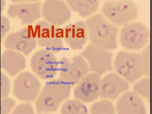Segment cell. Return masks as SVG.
Segmentation results:
<instances>
[{"label": "cell", "instance_id": "obj_9", "mask_svg": "<svg viewBox=\"0 0 152 114\" xmlns=\"http://www.w3.org/2000/svg\"><path fill=\"white\" fill-rule=\"evenodd\" d=\"M32 71L44 80H50L56 76L59 69V62L52 52L41 49L35 53L30 60Z\"/></svg>", "mask_w": 152, "mask_h": 114}, {"label": "cell", "instance_id": "obj_11", "mask_svg": "<svg viewBox=\"0 0 152 114\" xmlns=\"http://www.w3.org/2000/svg\"><path fill=\"white\" fill-rule=\"evenodd\" d=\"M36 38L33 27L28 26L8 35L4 42L6 49L19 52L28 56L37 47Z\"/></svg>", "mask_w": 152, "mask_h": 114}, {"label": "cell", "instance_id": "obj_23", "mask_svg": "<svg viewBox=\"0 0 152 114\" xmlns=\"http://www.w3.org/2000/svg\"><path fill=\"white\" fill-rule=\"evenodd\" d=\"M142 62L145 70V75L150 77L151 76V46L148 44L141 53Z\"/></svg>", "mask_w": 152, "mask_h": 114}, {"label": "cell", "instance_id": "obj_6", "mask_svg": "<svg viewBox=\"0 0 152 114\" xmlns=\"http://www.w3.org/2000/svg\"><path fill=\"white\" fill-rule=\"evenodd\" d=\"M150 38V30L146 25L134 22L124 26L120 31V41L125 49L137 50L146 46Z\"/></svg>", "mask_w": 152, "mask_h": 114}, {"label": "cell", "instance_id": "obj_1", "mask_svg": "<svg viewBox=\"0 0 152 114\" xmlns=\"http://www.w3.org/2000/svg\"><path fill=\"white\" fill-rule=\"evenodd\" d=\"M85 23L91 44L109 51L118 48V27L102 14L98 13L91 16Z\"/></svg>", "mask_w": 152, "mask_h": 114}, {"label": "cell", "instance_id": "obj_24", "mask_svg": "<svg viewBox=\"0 0 152 114\" xmlns=\"http://www.w3.org/2000/svg\"><path fill=\"white\" fill-rule=\"evenodd\" d=\"M11 88V83L8 77L2 72L1 73V98L8 97Z\"/></svg>", "mask_w": 152, "mask_h": 114}, {"label": "cell", "instance_id": "obj_22", "mask_svg": "<svg viewBox=\"0 0 152 114\" xmlns=\"http://www.w3.org/2000/svg\"><path fill=\"white\" fill-rule=\"evenodd\" d=\"M133 91L144 98L147 99L150 98V78L146 77L138 81L133 86Z\"/></svg>", "mask_w": 152, "mask_h": 114}, {"label": "cell", "instance_id": "obj_4", "mask_svg": "<svg viewBox=\"0 0 152 114\" xmlns=\"http://www.w3.org/2000/svg\"><path fill=\"white\" fill-rule=\"evenodd\" d=\"M114 65L116 72L129 83H134L145 75L141 53L119 52Z\"/></svg>", "mask_w": 152, "mask_h": 114}, {"label": "cell", "instance_id": "obj_18", "mask_svg": "<svg viewBox=\"0 0 152 114\" xmlns=\"http://www.w3.org/2000/svg\"><path fill=\"white\" fill-rule=\"evenodd\" d=\"M26 59L20 53L6 49L2 53L1 59V68L11 77L18 75L26 68Z\"/></svg>", "mask_w": 152, "mask_h": 114}, {"label": "cell", "instance_id": "obj_2", "mask_svg": "<svg viewBox=\"0 0 152 114\" xmlns=\"http://www.w3.org/2000/svg\"><path fill=\"white\" fill-rule=\"evenodd\" d=\"M72 86L60 79L48 80L37 98L35 107L38 114L56 111L60 104L70 96Z\"/></svg>", "mask_w": 152, "mask_h": 114}, {"label": "cell", "instance_id": "obj_21", "mask_svg": "<svg viewBox=\"0 0 152 114\" xmlns=\"http://www.w3.org/2000/svg\"><path fill=\"white\" fill-rule=\"evenodd\" d=\"M90 112L93 114H114L115 108L111 101L103 99L92 104Z\"/></svg>", "mask_w": 152, "mask_h": 114}, {"label": "cell", "instance_id": "obj_7", "mask_svg": "<svg viewBox=\"0 0 152 114\" xmlns=\"http://www.w3.org/2000/svg\"><path fill=\"white\" fill-rule=\"evenodd\" d=\"M59 79L71 86L77 85L90 72L88 64L81 56L71 59L62 57L59 62Z\"/></svg>", "mask_w": 152, "mask_h": 114}, {"label": "cell", "instance_id": "obj_14", "mask_svg": "<svg viewBox=\"0 0 152 114\" xmlns=\"http://www.w3.org/2000/svg\"><path fill=\"white\" fill-rule=\"evenodd\" d=\"M129 88V83L122 77L118 74L111 73L101 79L99 97L115 101Z\"/></svg>", "mask_w": 152, "mask_h": 114}, {"label": "cell", "instance_id": "obj_20", "mask_svg": "<svg viewBox=\"0 0 152 114\" xmlns=\"http://www.w3.org/2000/svg\"><path fill=\"white\" fill-rule=\"evenodd\" d=\"M61 113L63 114H88L86 105L82 101L77 99H71L66 101L61 107Z\"/></svg>", "mask_w": 152, "mask_h": 114}, {"label": "cell", "instance_id": "obj_26", "mask_svg": "<svg viewBox=\"0 0 152 114\" xmlns=\"http://www.w3.org/2000/svg\"><path fill=\"white\" fill-rule=\"evenodd\" d=\"M12 113L32 114L34 113V112L32 105L30 103H23L17 105Z\"/></svg>", "mask_w": 152, "mask_h": 114}, {"label": "cell", "instance_id": "obj_15", "mask_svg": "<svg viewBox=\"0 0 152 114\" xmlns=\"http://www.w3.org/2000/svg\"><path fill=\"white\" fill-rule=\"evenodd\" d=\"M40 1L12 4L8 7L7 14L10 18H17L21 24L31 26L42 17Z\"/></svg>", "mask_w": 152, "mask_h": 114}, {"label": "cell", "instance_id": "obj_27", "mask_svg": "<svg viewBox=\"0 0 152 114\" xmlns=\"http://www.w3.org/2000/svg\"><path fill=\"white\" fill-rule=\"evenodd\" d=\"M1 41L2 42L9 32L10 28V23L9 19L2 15H1Z\"/></svg>", "mask_w": 152, "mask_h": 114}, {"label": "cell", "instance_id": "obj_16", "mask_svg": "<svg viewBox=\"0 0 152 114\" xmlns=\"http://www.w3.org/2000/svg\"><path fill=\"white\" fill-rule=\"evenodd\" d=\"M63 40L72 49L78 50L82 48L88 39L86 25L78 21L66 25L63 29Z\"/></svg>", "mask_w": 152, "mask_h": 114}, {"label": "cell", "instance_id": "obj_10", "mask_svg": "<svg viewBox=\"0 0 152 114\" xmlns=\"http://www.w3.org/2000/svg\"><path fill=\"white\" fill-rule=\"evenodd\" d=\"M41 88L37 78L28 72L19 73L14 81V96L19 101L32 102L36 100Z\"/></svg>", "mask_w": 152, "mask_h": 114}, {"label": "cell", "instance_id": "obj_19", "mask_svg": "<svg viewBox=\"0 0 152 114\" xmlns=\"http://www.w3.org/2000/svg\"><path fill=\"white\" fill-rule=\"evenodd\" d=\"M66 3L70 10L82 18L93 14L99 9L100 5L97 0H68Z\"/></svg>", "mask_w": 152, "mask_h": 114}, {"label": "cell", "instance_id": "obj_8", "mask_svg": "<svg viewBox=\"0 0 152 114\" xmlns=\"http://www.w3.org/2000/svg\"><path fill=\"white\" fill-rule=\"evenodd\" d=\"M81 56L87 62L91 72L101 76L113 70V54L109 50L91 43L82 52Z\"/></svg>", "mask_w": 152, "mask_h": 114}, {"label": "cell", "instance_id": "obj_28", "mask_svg": "<svg viewBox=\"0 0 152 114\" xmlns=\"http://www.w3.org/2000/svg\"><path fill=\"white\" fill-rule=\"evenodd\" d=\"M5 5H6V1H1V12H2L4 10Z\"/></svg>", "mask_w": 152, "mask_h": 114}, {"label": "cell", "instance_id": "obj_13", "mask_svg": "<svg viewBox=\"0 0 152 114\" xmlns=\"http://www.w3.org/2000/svg\"><path fill=\"white\" fill-rule=\"evenodd\" d=\"M101 76L94 72L86 75L76 85L74 90L75 99L85 103L96 100L100 95Z\"/></svg>", "mask_w": 152, "mask_h": 114}, {"label": "cell", "instance_id": "obj_17", "mask_svg": "<svg viewBox=\"0 0 152 114\" xmlns=\"http://www.w3.org/2000/svg\"><path fill=\"white\" fill-rule=\"evenodd\" d=\"M116 110L119 114H145L146 107L139 95L134 91L122 94L116 103Z\"/></svg>", "mask_w": 152, "mask_h": 114}, {"label": "cell", "instance_id": "obj_5", "mask_svg": "<svg viewBox=\"0 0 152 114\" xmlns=\"http://www.w3.org/2000/svg\"><path fill=\"white\" fill-rule=\"evenodd\" d=\"M33 28L39 46L54 53H59L63 50V29L45 20L38 21Z\"/></svg>", "mask_w": 152, "mask_h": 114}, {"label": "cell", "instance_id": "obj_25", "mask_svg": "<svg viewBox=\"0 0 152 114\" xmlns=\"http://www.w3.org/2000/svg\"><path fill=\"white\" fill-rule=\"evenodd\" d=\"M15 104V101L11 98L8 97L2 98L1 100V114L9 113Z\"/></svg>", "mask_w": 152, "mask_h": 114}, {"label": "cell", "instance_id": "obj_3", "mask_svg": "<svg viewBox=\"0 0 152 114\" xmlns=\"http://www.w3.org/2000/svg\"><path fill=\"white\" fill-rule=\"evenodd\" d=\"M102 15L115 25L125 26L134 21L139 15L137 4L131 1H110L104 2Z\"/></svg>", "mask_w": 152, "mask_h": 114}, {"label": "cell", "instance_id": "obj_12", "mask_svg": "<svg viewBox=\"0 0 152 114\" xmlns=\"http://www.w3.org/2000/svg\"><path fill=\"white\" fill-rule=\"evenodd\" d=\"M41 13L45 21L56 27L65 24L72 16L68 5L61 0L45 1L42 4Z\"/></svg>", "mask_w": 152, "mask_h": 114}]
</instances>
